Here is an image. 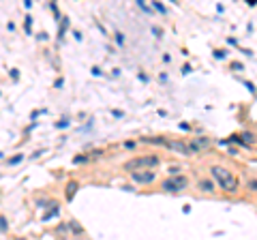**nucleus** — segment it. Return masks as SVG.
Masks as SVG:
<instances>
[{
	"mask_svg": "<svg viewBox=\"0 0 257 240\" xmlns=\"http://www.w3.org/2000/svg\"><path fill=\"white\" fill-rule=\"evenodd\" d=\"M210 174H212V180L225 193H238V178H236V174L231 169H227L223 165H212Z\"/></svg>",
	"mask_w": 257,
	"mask_h": 240,
	"instance_id": "obj_1",
	"label": "nucleus"
},
{
	"mask_svg": "<svg viewBox=\"0 0 257 240\" xmlns=\"http://www.w3.org/2000/svg\"><path fill=\"white\" fill-rule=\"evenodd\" d=\"M161 163V159L157 154H141V157H135L124 163V169L127 172H146V169H154L157 165Z\"/></svg>",
	"mask_w": 257,
	"mask_h": 240,
	"instance_id": "obj_2",
	"label": "nucleus"
},
{
	"mask_svg": "<svg viewBox=\"0 0 257 240\" xmlns=\"http://www.w3.org/2000/svg\"><path fill=\"white\" fill-rule=\"evenodd\" d=\"M186 185H189L186 176H182V174H171L169 178H165V180L161 182V191H165V193H180V191L186 189Z\"/></svg>",
	"mask_w": 257,
	"mask_h": 240,
	"instance_id": "obj_3",
	"label": "nucleus"
},
{
	"mask_svg": "<svg viewBox=\"0 0 257 240\" xmlns=\"http://www.w3.org/2000/svg\"><path fill=\"white\" fill-rule=\"evenodd\" d=\"M131 180L137 182V185H152L157 180V174L154 169H146V172H133L131 174Z\"/></svg>",
	"mask_w": 257,
	"mask_h": 240,
	"instance_id": "obj_4",
	"label": "nucleus"
},
{
	"mask_svg": "<svg viewBox=\"0 0 257 240\" xmlns=\"http://www.w3.org/2000/svg\"><path fill=\"white\" fill-rule=\"evenodd\" d=\"M210 144H212V140H208V137H199V140H191V142H189V152H191V154H193V152H199V150L208 148Z\"/></svg>",
	"mask_w": 257,
	"mask_h": 240,
	"instance_id": "obj_5",
	"label": "nucleus"
},
{
	"mask_svg": "<svg viewBox=\"0 0 257 240\" xmlns=\"http://www.w3.org/2000/svg\"><path fill=\"white\" fill-rule=\"evenodd\" d=\"M197 189L204 191V193H214V182H212V180L202 178V180H197Z\"/></svg>",
	"mask_w": 257,
	"mask_h": 240,
	"instance_id": "obj_6",
	"label": "nucleus"
},
{
	"mask_svg": "<svg viewBox=\"0 0 257 240\" xmlns=\"http://www.w3.org/2000/svg\"><path fill=\"white\" fill-rule=\"evenodd\" d=\"M167 148L176 150V152H180V154H191V152H189V146L184 144V142H169Z\"/></svg>",
	"mask_w": 257,
	"mask_h": 240,
	"instance_id": "obj_7",
	"label": "nucleus"
},
{
	"mask_svg": "<svg viewBox=\"0 0 257 240\" xmlns=\"http://www.w3.org/2000/svg\"><path fill=\"white\" fill-rule=\"evenodd\" d=\"M77 187H80V185H77L75 180H71V182L67 185V193H64V197H67V201H71V199L75 197V191H77Z\"/></svg>",
	"mask_w": 257,
	"mask_h": 240,
	"instance_id": "obj_8",
	"label": "nucleus"
},
{
	"mask_svg": "<svg viewBox=\"0 0 257 240\" xmlns=\"http://www.w3.org/2000/svg\"><path fill=\"white\" fill-rule=\"evenodd\" d=\"M141 142H146V144H157V146H167L169 144V140H165V137H146V140H141Z\"/></svg>",
	"mask_w": 257,
	"mask_h": 240,
	"instance_id": "obj_9",
	"label": "nucleus"
},
{
	"mask_svg": "<svg viewBox=\"0 0 257 240\" xmlns=\"http://www.w3.org/2000/svg\"><path fill=\"white\" fill-rule=\"evenodd\" d=\"M247 187H249V191L257 193V178H249L247 180Z\"/></svg>",
	"mask_w": 257,
	"mask_h": 240,
	"instance_id": "obj_10",
	"label": "nucleus"
},
{
	"mask_svg": "<svg viewBox=\"0 0 257 240\" xmlns=\"http://www.w3.org/2000/svg\"><path fill=\"white\" fill-rule=\"evenodd\" d=\"M88 159H90V154H77V157L73 159V163L77 165V163H84V161H88Z\"/></svg>",
	"mask_w": 257,
	"mask_h": 240,
	"instance_id": "obj_11",
	"label": "nucleus"
},
{
	"mask_svg": "<svg viewBox=\"0 0 257 240\" xmlns=\"http://www.w3.org/2000/svg\"><path fill=\"white\" fill-rule=\"evenodd\" d=\"M56 127H58V129H64V127H69V118H62V120H58V122H56Z\"/></svg>",
	"mask_w": 257,
	"mask_h": 240,
	"instance_id": "obj_12",
	"label": "nucleus"
},
{
	"mask_svg": "<svg viewBox=\"0 0 257 240\" xmlns=\"http://www.w3.org/2000/svg\"><path fill=\"white\" fill-rule=\"evenodd\" d=\"M22 159H24V154H15V157H13L11 161H9V165H17V163H19Z\"/></svg>",
	"mask_w": 257,
	"mask_h": 240,
	"instance_id": "obj_13",
	"label": "nucleus"
},
{
	"mask_svg": "<svg viewBox=\"0 0 257 240\" xmlns=\"http://www.w3.org/2000/svg\"><path fill=\"white\" fill-rule=\"evenodd\" d=\"M69 225H71V230H73V232H77V234H82V232H84V230L80 227V223H75V221H71Z\"/></svg>",
	"mask_w": 257,
	"mask_h": 240,
	"instance_id": "obj_14",
	"label": "nucleus"
},
{
	"mask_svg": "<svg viewBox=\"0 0 257 240\" xmlns=\"http://www.w3.org/2000/svg\"><path fill=\"white\" fill-rule=\"evenodd\" d=\"M30 26H32V17H30V15H26V22H24V28H26L28 32H30Z\"/></svg>",
	"mask_w": 257,
	"mask_h": 240,
	"instance_id": "obj_15",
	"label": "nucleus"
},
{
	"mask_svg": "<svg viewBox=\"0 0 257 240\" xmlns=\"http://www.w3.org/2000/svg\"><path fill=\"white\" fill-rule=\"evenodd\" d=\"M152 35H154L157 39H161V37H163V30H161L159 26H154V28H152Z\"/></svg>",
	"mask_w": 257,
	"mask_h": 240,
	"instance_id": "obj_16",
	"label": "nucleus"
},
{
	"mask_svg": "<svg viewBox=\"0 0 257 240\" xmlns=\"http://www.w3.org/2000/svg\"><path fill=\"white\" fill-rule=\"evenodd\" d=\"M116 43L118 45H124V35L122 32H116Z\"/></svg>",
	"mask_w": 257,
	"mask_h": 240,
	"instance_id": "obj_17",
	"label": "nucleus"
},
{
	"mask_svg": "<svg viewBox=\"0 0 257 240\" xmlns=\"http://www.w3.org/2000/svg\"><path fill=\"white\" fill-rule=\"evenodd\" d=\"M152 6H154V9H157L159 13H165V6H163L161 2H152Z\"/></svg>",
	"mask_w": 257,
	"mask_h": 240,
	"instance_id": "obj_18",
	"label": "nucleus"
},
{
	"mask_svg": "<svg viewBox=\"0 0 257 240\" xmlns=\"http://www.w3.org/2000/svg\"><path fill=\"white\" fill-rule=\"evenodd\" d=\"M214 58H216V60H223V58H225V51H223V49H216V51H214Z\"/></svg>",
	"mask_w": 257,
	"mask_h": 240,
	"instance_id": "obj_19",
	"label": "nucleus"
},
{
	"mask_svg": "<svg viewBox=\"0 0 257 240\" xmlns=\"http://www.w3.org/2000/svg\"><path fill=\"white\" fill-rule=\"evenodd\" d=\"M231 69H236V71H242V69H244V64H242V62H231Z\"/></svg>",
	"mask_w": 257,
	"mask_h": 240,
	"instance_id": "obj_20",
	"label": "nucleus"
},
{
	"mask_svg": "<svg viewBox=\"0 0 257 240\" xmlns=\"http://www.w3.org/2000/svg\"><path fill=\"white\" fill-rule=\"evenodd\" d=\"M0 232H6V219L0 217Z\"/></svg>",
	"mask_w": 257,
	"mask_h": 240,
	"instance_id": "obj_21",
	"label": "nucleus"
},
{
	"mask_svg": "<svg viewBox=\"0 0 257 240\" xmlns=\"http://www.w3.org/2000/svg\"><path fill=\"white\" fill-rule=\"evenodd\" d=\"M242 137H244V140H249V142H255V135H253V133H244Z\"/></svg>",
	"mask_w": 257,
	"mask_h": 240,
	"instance_id": "obj_22",
	"label": "nucleus"
},
{
	"mask_svg": "<svg viewBox=\"0 0 257 240\" xmlns=\"http://www.w3.org/2000/svg\"><path fill=\"white\" fill-rule=\"evenodd\" d=\"M11 77H13V79H17V77H19V73H17V69H11Z\"/></svg>",
	"mask_w": 257,
	"mask_h": 240,
	"instance_id": "obj_23",
	"label": "nucleus"
},
{
	"mask_svg": "<svg viewBox=\"0 0 257 240\" xmlns=\"http://www.w3.org/2000/svg\"><path fill=\"white\" fill-rule=\"evenodd\" d=\"M244 86H247V88H249V90H251V92H255V86H253V84H251V82H244Z\"/></svg>",
	"mask_w": 257,
	"mask_h": 240,
	"instance_id": "obj_24",
	"label": "nucleus"
},
{
	"mask_svg": "<svg viewBox=\"0 0 257 240\" xmlns=\"http://www.w3.org/2000/svg\"><path fill=\"white\" fill-rule=\"evenodd\" d=\"M17 240H24V238H17Z\"/></svg>",
	"mask_w": 257,
	"mask_h": 240,
	"instance_id": "obj_25",
	"label": "nucleus"
}]
</instances>
